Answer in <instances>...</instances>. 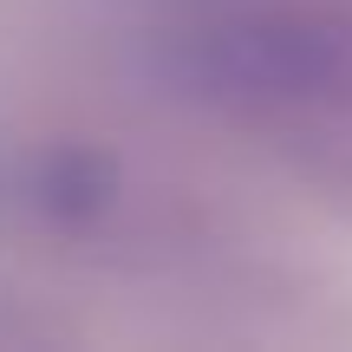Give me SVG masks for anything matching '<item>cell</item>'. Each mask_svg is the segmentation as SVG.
<instances>
[{
  "label": "cell",
  "instance_id": "1",
  "mask_svg": "<svg viewBox=\"0 0 352 352\" xmlns=\"http://www.w3.org/2000/svg\"><path fill=\"white\" fill-rule=\"evenodd\" d=\"M157 72L209 104H320L352 91L346 13H235L170 33Z\"/></svg>",
  "mask_w": 352,
  "mask_h": 352
},
{
  "label": "cell",
  "instance_id": "2",
  "mask_svg": "<svg viewBox=\"0 0 352 352\" xmlns=\"http://www.w3.org/2000/svg\"><path fill=\"white\" fill-rule=\"evenodd\" d=\"M111 196H118V164L104 151L65 144L39 164V209L59 215V222H91Z\"/></svg>",
  "mask_w": 352,
  "mask_h": 352
}]
</instances>
